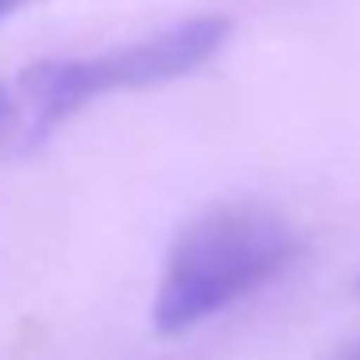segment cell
Here are the masks:
<instances>
[{
	"mask_svg": "<svg viewBox=\"0 0 360 360\" xmlns=\"http://www.w3.org/2000/svg\"><path fill=\"white\" fill-rule=\"evenodd\" d=\"M35 0H0V24L8 16H16V12H24V8H32Z\"/></svg>",
	"mask_w": 360,
	"mask_h": 360,
	"instance_id": "277c9868",
	"label": "cell"
},
{
	"mask_svg": "<svg viewBox=\"0 0 360 360\" xmlns=\"http://www.w3.org/2000/svg\"><path fill=\"white\" fill-rule=\"evenodd\" d=\"M333 360H360V341H352V345H345L341 352H337Z\"/></svg>",
	"mask_w": 360,
	"mask_h": 360,
	"instance_id": "5b68a950",
	"label": "cell"
},
{
	"mask_svg": "<svg viewBox=\"0 0 360 360\" xmlns=\"http://www.w3.org/2000/svg\"><path fill=\"white\" fill-rule=\"evenodd\" d=\"M20 128V101L12 82H0V136H8Z\"/></svg>",
	"mask_w": 360,
	"mask_h": 360,
	"instance_id": "3957f363",
	"label": "cell"
},
{
	"mask_svg": "<svg viewBox=\"0 0 360 360\" xmlns=\"http://www.w3.org/2000/svg\"><path fill=\"white\" fill-rule=\"evenodd\" d=\"M356 295H360V279H356Z\"/></svg>",
	"mask_w": 360,
	"mask_h": 360,
	"instance_id": "8992f818",
	"label": "cell"
},
{
	"mask_svg": "<svg viewBox=\"0 0 360 360\" xmlns=\"http://www.w3.org/2000/svg\"><path fill=\"white\" fill-rule=\"evenodd\" d=\"M298 229L259 202H225L198 213L179 229L167 252L151 326L163 337L202 326L225 306L279 279L298 259Z\"/></svg>",
	"mask_w": 360,
	"mask_h": 360,
	"instance_id": "6da1fadb",
	"label": "cell"
},
{
	"mask_svg": "<svg viewBox=\"0 0 360 360\" xmlns=\"http://www.w3.org/2000/svg\"><path fill=\"white\" fill-rule=\"evenodd\" d=\"M233 35V20L205 12L163 27L155 35H143L124 47H109L82 58H51L35 63L12 82L20 101V128L24 143H39L63 120L82 112L86 105L112 94H136L163 82L186 78L198 66H205Z\"/></svg>",
	"mask_w": 360,
	"mask_h": 360,
	"instance_id": "7a4b0ae2",
	"label": "cell"
}]
</instances>
